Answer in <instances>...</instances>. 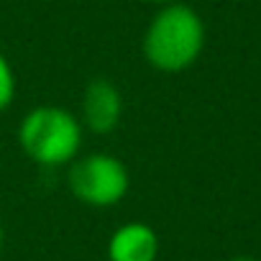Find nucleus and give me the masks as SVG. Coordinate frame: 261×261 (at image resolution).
Segmentation results:
<instances>
[{
    "instance_id": "obj_2",
    "label": "nucleus",
    "mask_w": 261,
    "mask_h": 261,
    "mask_svg": "<svg viewBox=\"0 0 261 261\" xmlns=\"http://www.w3.org/2000/svg\"><path fill=\"white\" fill-rule=\"evenodd\" d=\"M82 136V120L59 105H39L18 123V144L23 154L44 169L69 167L80 156Z\"/></svg>"
},
{
    "instance_id": "obj_1",
    "label": "nucleus",
    "mask_w": 261,
    "mask_h": 261,
    "mask_svg": "<svg viewBox=\"0 0 261 261\" xmlns=\"http://www.w3.org/2000/svg\"><path fill=\"white\" fill-rule=\"evenodd\" d=\"M205 49V21L202 16L177 0L162 6L141 39V51L149 67L164 74H179L190 69Z\"/></svg>"
},
{
    "instance_id": "obj_4",
    "label": "nucleus",
    "mask_w": 261,
    "mask_h": 261,
    "mask_svg": "<svg viewBox=\"0 0 261 261\" xmlns=\"http://www.w3.org/2000/svg\"><path fill=\"white\" fill-rule=\"evenodd\" d=\"M123 118V95L115 82L97 77L82 92V128L95 136H108L120 125Z\"/></svg>"
},
{
    "instance_id": "obj_9",
    "label": "nucleus",
    "mask_w": 261,
    "mask_h": 261,
    "mask_svg": "<svg viewBox=\"0 0 261 261\" xmlns=\"http://www.w3.org/2000/svg\"><path fill=\"white\" fill-rule=\"evenodd\" d=\"M228 261H256V258H251V256H233V258H228Z\"/></svg>"
},
{
    "instance_id": "obj_5",
    "label": "nucleus",
    "mask_w": 261,
    "mask_h": 261,
    "mask_svg": "<svg viewBox=\"0 0 261 261\" xmlns=\"http://www.w3.org/2000/svg\"><path fill=\"white\" fill-rule=\"evenodd\" d=\"M159 251V233L141 220L123 223L108 238V261H156Z\"/></svg>"
},
{
    "instance_id": "obj_3",
    "label": "nucleus",
    "mask_w": 261,
    "mask_h": 261,
    "mask_svg": "<svg viewBox=\"0 0 261 261\" xmlns=\"http://www.w3.org/2000/svg\"><path fill=\"white\" fill-rule=\"evenodd\" d=\"M67 187L74 200H80L87 207H115L125 200L130 190V174L128 167L105 151L77 156L67 169Z\"/></svg>"
},
{
    "instance_id": "obj_8",
    "label": "nucleus",
    "mask_w": 261,
    "mask_h": 261,
    "mask_svg": "<svg viewBox=\"0 0 261 261\" xmlns=\"http://www.w3.org/2000/svg\"><path fill=\"white\" fill-rule=\"evenodd\" d=\"M146 3H151V6H169V3H177V0H146Z\"/></svg>"
},
{
    "instance_id": "obj_6",
    "label": "nucleus",
    "mask_w": 261,
    "mask_h": 261,
    "mask_svg": "<svg viewBox=\"0 0 261 261\" xmlns=\"http://www.w3.org/2000/svg\"><path fill=\"white\" fill-rule=\"evenodd\" d=\"M16 90H18V85H16V72H13L8 57L0 51V113H6V110L13 105Z\"/></svg>"
},
{
    "instance_id": "obj_7",
    "label": "nucleus",
    "mask_w": 261,
    "mask_h": 261,
    "mask_svg": "<svg viewBox=\"0 0 261 261\" xmlns=\"http://www.w3.org/2000/svg\"><path fill=\"white\" fill-rule=\"evenodd\" d=\"M6 246V225H3V218H0V251Z\"/></svg>"
}]
</instances>
